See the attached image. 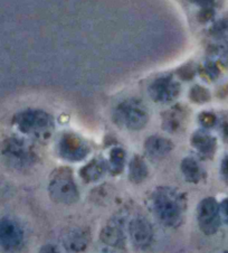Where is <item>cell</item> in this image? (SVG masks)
Returning a JSON list of instances; mask_svg holds the SVG:
<instances>
[{
	"label": "cell",
	"mask_w": 228,
	"mask_h": 253,
	"mask_svg": "<svg viewBox=\"0 0 228 253\" xmlns=\"http://www.w3.org/2000/svg\"><path fill=\"white\" fill-rule=\"evenodd\" d=\"M48 194L55 203L72 205L79 200V192L72 170L57 168L52 172L48 183Z\"/></svg>",
	"instance_id": "obj_2"
},
{
	"label": "cell",
	"mask_w": 228,
	"mask_h": 253,
	"mask_svg": "<svg viewBox=\"0 0 228 253\" xmlns=\"http://www.w3.org/2000/svg\"><path fill=\"white\" fill-rule=\"evenodd\" d=\"M88 240H90V237L85 230L75 229L65 235L64 244L67 250L77 253L83 251L87 247Z\"/></svg>",
	"instance_id": "obj_14"
},
{
	"label": "cell",
	"mask_w": 228,
	"mask_h": 253,
	"mask_svg": "<svg viewBox=\"0 0 228 253\" xmlns=\"http://www.w3.org/2000/svg\"><path fill=\"white\" fill-rule=\"evenodd\" d=\"M24 241V231L18 223L9 217L0 218V247L15 251Z\"/></svg>",
	"instance_id": "obj_7"
},
{
	"label": "cell",
	"mask_w": 228,
	"mask_h": 253,
	"mask_svg": "<svg viewBox=\"0 0 228 253\" xmlns=\"http://www.w3.org/2000/svg\"><path fill=\"white\" fill-rule=\"evenodd\" d=\"M129 234L134 246L139 249L150 247L152 240H153V229H152L150 222L141 216L131 220L129 224Z\"/></svg>",
	"instance_id": "obj_9"
},
{
	"label": "cell",
	"mask_w": 228,
	"mask_h": 253,
	"mask_svg": "<svg viewBox=\"0 0 228 253\" xmlns=\"http://www.w3.org/2000/svg\"><path fill=\"white\" fill-rule=\"evenodd\" d=\"M15 125L24 133L45 138L53 128V119L44 111L27 110L15 117Z\"/></svg>",
	"instance_id": "obj_3"
},
{
	"label": "cell",
	"mask_w": 228,
	"mask_h": 253,
	"mask_svg": "<svg viewBox=\"0 0 228 253\" xmlns=\"http://www.w3.org/2000/svg\"><path fill=\"white\" fill-rule=\"evenodd\" d=\"M151 206L158 220L167 227H178L184 221L187 200L178 189L161 186L151 196Z\"/></svg>",
	"instance_id": "obj_1"
},
{
	"label": "cell",
	"mask_w": 228,
	"mask_h": 253,
	"mask_svg": "<svg viewBox=\"0 0 228 253\" xmlns=\"http://www.w3.org/2000/svg\"><path fill=\"white\" fill-rule=\"evenodd\" d=\"M149 174V170H148L147 164L145 163L141 157L136 156L130 163L129 167V178L132 183L134 184H140L145 182L146 178Z\"/></svg>",
	"instance_id": "obj_17"
},
{
	"label": "cell",
	"mask_w": 228,
	"mask_h": 253,
	"mask_svg": "<svg viewBox=\"0 0 228 253\" xmlns=\"http://www.w3.org/2000/svg\"><path fill=\"white\" fill-rule=\"evenodd\" d=\"M222 132H223L224 140L228 143V118L224 119L222 122Z\"/></svg>",
	"instance_id": "obj_25"
},
{
	"label": "cell",
	"mask_w": 228,
	"mask_h": 253,
	"mask_svg": "<svg viewBox=\"0 0 228 253\" xmlns=\"http://www.w3.org/2000/svg\"><path fill=\"white\" fill-rule=\"evenodd\" d=\"M219 210H221V216L224 218L228 224V198H225L221 204H219Z\"/></svg>",
	"instance_id": "obj_23"
},
{
	"label": "cell",
	"mask_w": 228,
	"mask_h": 253,
	"mask_svg": "<svg viewBox=\"0 0 228 253\" xmlns=\"http://www.w3.org/2000/svg\"><path fill=\"white\" fill-rule=\"evenodd\" d=\"M179 84L172 81L171 79H159L151 84L149 93L155 102H170L175 100L179 94Z\"/></svg>",
	"instance_id": "obj_10"
},
{
	"label": "cell",
	"mask_w": 228,
	"mask_h": 253,
	"mask_svg": "<svg viewBox=\"0 0 228 253\" xmlns=\"http://www.w3.org/2000/svg\"><path fill=\"white\" fill-rule=\"evenodd\" d=\"M190 99H191L193 102L197 103H205L210 99L209 92L204 88L202 86H193L190 91Z\"/></svg>",
	"instance_id": "obj_20"
},
{
	"label": "cell",
	"mask_w": 228,
	"mask_h": 253,
	"mask_svg": "<svg viewBox=\"0 0 228 253\" xmlns=\"http://www.w3.org/2000/svg\"><path fill=\"white\" fill-rule=\"evenodd\" d=\"M183 113L178 109H172L163 118V128L169 131H176L179 129L183 121Z\"/></svg>",
	"instance_id": "obj_19"
},
{
	"label": "cell",
	"mask_w": 228,
	"mask_h": 253,
	"mask_svg": "<svg viewBox=\"0 0 228 253\" xmlns=\"http://www.w3.org/2000/svg\"><path fill=\"white\" fill-rule=\"evenodd\" d=\"M1 151L3 157L17 168L28 167L35 162V155L32 149L19 139H8L3 142Z\"/></svg>",
	"instance_id": "obj_6"
},
{
	"label": "cell",
	"mask_w": 228,
	"mask_h": 253,
	"mask_svg": "<svg viewBox=\"0 0 228 253\" xmlns=\"http://www.w3.org/2000/svg\"><path fill=\"white\" fill-rule=\"evenodd\" d=\"M39 253H61L60 249L54 244H45V246L40 249Z\"/></svg>",
	"instance_id": "obj_24"
},
{
	"label": "cell",
	"mask_w": 228,
	"mask_h": 253,
	"mask_svg": "<svg viewBox=\"0 0 228 253\" xmlns=\"http://www.w3.org/2000/svg\"><path fill=\"white\" fill-rule=\"evenodd\" d=\"M181 172H183L185 179L191 184H198L205 177V171L199 165V163L191 157L185 158L183 160Z\"/></svg>",
	"instance_id": "obj_16"
},
{
	"label": "cell",
	"mask_w": 228,
	"mask_h": 253,
	"mask_svg": "<svg viewBox=\"0 0 228 253\" xmlns=\"http://www.w3.org/2000/svg\"><path fill=\"white\" fill-rule=\"evenodd\" d=\"M200 124L205 126V128H210L215 124H216L217 118L212 112H202L199 117Z\"/></svg>",
	"instance_id": "obj_21"
},
{
	"label": "cell",
	"mask_w": 228,
	"mask_h": 253,
	"mask_svg": "<svg viewBox=\"0 0 228 253\" xmlns=\"http://www.w3.org/2000/svg\"><path fill=\"white\" fill-rule=\"evenodd\" d=\"M102 242L111 247H122L125 242V234L122 226L116 222H112L103 227L101 232Z\"/></svg>",
	"instance_id": "obj_13"
},
{
	"label": "cell",
	"mask_w": 228,
	"mask_h": 253,
	"mask_svg": "<svg viewBox=\"0 0 228 253\" xmlns=\"http://www.w3.org/2000/svg\"><path fill=\"white\" fill-rule=\"evenodd\" d=\"M197 221L206 235H213L219 230L222 216L219 204L215 198L206 197L200 202L197 209Z\"/></svg>",
	"instance_id": "obj_5"
},
{
	"label": "cell",
	"mask_w": 228,
	"mask_h": 253,
	"mask_svg": "<svg viewBox=\"0 0 228 253\" xmlns=\"http://www.w3.org/2000/svg\"><path fill=\"white\" fill-rule=\"evenodd\" d=\"M107 168V164L103 160L93 159L79 170V175L85 183H95L104 176Z\"/></svg>",
	"instance_id": "obj_15"
},
{
	"label": "cell",
	"mask_w": 228,
	"mask_h": 253,
	"mask_svg": "<svg viewBox=\"0 0 228 253\" xmlns=\"http://www.w3.org/2000/svg\"><path fill=\"white\" fill-rule=\"evenodd\" d=\"M146 151L152 158H162L167 156L174 148L170 140L163 137H149L146 141Z\"/></svg>",
	"instance_id": "obj_12"
},
{
	"label": "cell",
	"mask_w": 228,
	"mask_h": 253,
	"mask_svg": "<svg viewBox=\"0 0 228 253\" xmlns=\"http://www.w3.org/2000/svg\"><path fill=\"white\" fill-rule=\"evenodd\" d=\"M114 119L117 125L130 130H140L147 125L149 116L142 102L137 100H129L116 108Z\"/></svg>",
	"instance_id": "obj_4"
},
{
	"label": "cell",
	"mask_w": 228,
	"mask_h": 253,
	"mask_svg": "<svg viewBox=\"0 0 228 253\" xmlns=\"http://www.w3.org/2000/svg\"><path fill=\"white\" fill-rule=\"evenodd\" d=\"M58 153L69 162H79L87 156L88 146L75 134L65 133L58 143Z\"/></svg>",
	"instance_id": "obj_8"
},
{
	"label": "cell",
	"mask_w": 228,
	"mask_h": 253,
	"mask_svg": "<svg viewBox=\"0 0 228 253\" xmlns=\"http://www.w3.org/2000/svg\"><path fill=\"white\" fill-rule=\"evenodd\" d=\"M125 162V151L121 148H115L112 150L109 160V169L112 175H119L124 168Z\"/></svg>",
	"instance_id": "obj_18"
},
{
	"label": "cell",
	"mask_w": 228,
	"mask_h": 253,
	"mask_svg": "<svg viewBox=\"0 0 228 253\" xmlns=\"http://www.w3.org/2000/svg\"><path fill=\"white\" fill-rule=\"evenodd\" d=\"M225 253H228V251H226V252H225Z\"/></svg>",
	"instance_id": "obj_26"
},
{
	"label": "cell",
	"mask_w": 228,
	"mask_h": 253,
	"mask_svg": "<svg viewBox=\"0 0 228 253\" xmlns=\"http://www.w3.org/2000/svg\"><path fill=\"white\" fill-rule=\"evenodd\" d=\"M221 175L224 182L228 184V155L223 159L221 166Z\"/></svg>",
	"instance_id": "obj_22"
},
{
	"label": "cell",
	"mask_w": 228,
	"mask_h": 253,
	"mask_svg": "<svg viewBox=\"0 0 228 253\" xmlns=\"http://www.w3.org/2000/svg\"><path fill=\"white\" fill-rule=\"evenodd\" d=\"M191 145L205 158L213 157L217 148L216 139L205 131H197L193 133L191 137Z\"/></svg>",
	"instance_id": "obj_11"
}]
</instances>
